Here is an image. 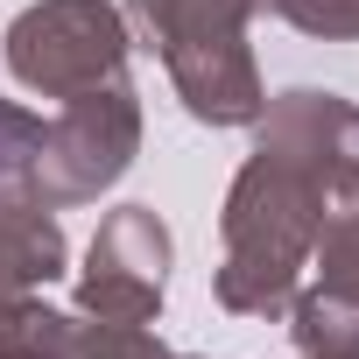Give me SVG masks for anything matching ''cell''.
Masks as SVG:
<instances>
[{
    "label": "cell",
    "instance_id": "9",
    "mask_svg": "<svg viewBox=\"0 0 359 359\" xmlns=\"http://www.w3.org/2000/svg\"><path fill=\"white\" fill-rule=\"evenodd\" d=\"M289 359H359V310L324 296V289H296V303H289Z\"/></svg>",
    "mask_w": 359,
    "mask_h": 359
},
{
    "label": "cell",
    "instance_id": "1",
    "mask_svg": "<svg viewBox=\"0 0 359 359\" xmlns=\"http://www.w3.org/2000/svg\"><path fill=\"white\" fill-rule=\"evenodd\" d=\"M324 219H338V198L324 184V169L303 148L254 127V155L240 162L233 191H226V212H219V247L226 254L212 268V296L233 317H289Z\"/></svg>",
    "mask_w": 359,
    "mask_h": 359
},
{
    "label": "cell",
    "instance_id": "3",
    "mask_svg": "<svg viewBox=\"0 0 359 359\" xmlns=\"http://www.w3.org/2000/svg\"><path fill=\"white\" fill-rule=\"evenodd\" d=\"M8 50V71L43 92V99H78L99 85L127 78V15L113 0H36V8L15 15V29L0 36Z\"/></svg>",
    "mask_w": 359,
    "mask_h": 359
},
{
    "label": "cell",
    "instance_id": "10",
    "mask_svg": "<svg viewBox=\"0 0 359 359\" xmlns=\"http://www.w3.org/2000/svg\"><path fill=\"white\" fill-rule=\"evenodd\" d=\"M310 268H317V289L324 296H338V303L359 310V212L324 219V233L310 247Z\"/></svg>",
    "mask_w": 359,
    "mask_h": 359
},
{
    "label": "cell",
    "instance_id": "4",
    "mask_svg": "<svg viewBox=\"0 0 359 359\" xmlns=\"http://www.w3.org/2000/svg\"><path fill=\"white\" fill-rule=\"evenodd\" d=\"M134 155H141V92L127 78L120 85H99V92H78V99H64V113L43 134L36 198L50 212L99 205L120 176L134 169Z\"/></svg>",
    "mask_w": 359,
    "mask_h": 359
},
{
    "label": "cell",
    "instance_id": "8",
    "mask_svg": "<svg viewBox=\"0 0 359 359\" xmlns=\"http://www.w3.org/2000/svg\"><path fill=\"white\" fill-rule=\"evenodd\" d=\"M0 359H92L85 310L64 317L43 296H0Z\"/></svg>",
    "mask_w": 359,
    "mask_h": 359
},
{
    "label": "cell",
    "instance_id": "7",
    "mask_svg": "<svg viewBox=\"0 0 359 359\" xmlns=\"http://www.w3.org/2000/svg\"><path fill=\"white\" fill-rule=\"evenodd\" d=\"M71 268V240L36 191H0V296H36Z\"/></svg>",
    "mask_w": 359,
    "mask_h": 359
},
{
    "label": "cell",
    "instance_id": "13",
    "mask_svg": "<svg viewBox=\"0 0 359 359\" xmlns=\"http://www.w3.org/2000/svg\"><path fill=\"white\" fill-rule=\"evenodd\" d=\"M85 352L92 359H191V352H169L162 338H148V324H106V317H85Z\"/></svg>",
    "mask_w": 359,
    "mask_h": 359
},
{
    "label": "cell",
    "instance_id": "12",
    "mask_svg": "<svg viewBox=\"0 0 359 359\" xmlns=\"http://www.w3.org/2000/svg\"><path fill=\"white\" fill-rule=\"evenodd\" d=\"M275 8L296 36H317V43H359V0H261Z\"/></svg>",
    "mask_w": 359,
    "mask_h": 359
},
{
    "label": "cell",
    "instance_id": "11",
    "mask_svg": "<svg viewBox=\"0 0 359 359\" xmlns=\"http://www.w3.org/2000/svg\"><path fill=\"white\" fill-rule=\"evenodd\" d=\"M50 120L0 99V191H36V155H43Z\"/></svg>",
    "mask_w": 359,
    "mask_h": 359
},
{
    "label": "cell",
    "instance_id": "6",
    "mask_svg": "<svg viewBox=\"0 0 359 359\" xmlns=\"http://www.w3.org/2000/svg\"><path fill=\"white\" fill-rule=\"evenodd\" d=\"M254 127L275 134V141H289V148H303L324 169L338 212H359V99L317 92V85H289V92H275L261 106Z\"/></svg>",
    "mask_w": 359,
    "mask_h": 359
},
{
    "label": "cell",
    "instance_id": "5",
    "mask_svg": "<svg viewBox=\"0 0 359 359\" xmlns=\"http://www.w3.org/2000/svg\"><path fill=\"white\" fill-rule=\"evenodd\" d=\"M169 226L148 205H120L99 219L85 268H78V310L106 324H155L169 289Z\"/></svg>",
    "mask_w": 359,
    "mask_h": 359
},
{
    "label": "cell",
    "instance_id": "2",
    "mask_svg": "<svg viewBox=\"0 0 359 359\" xmlns=\"http://www.w3.org/2000/svg\"><path fill=\"white\" fill-rule=\"evenodd\" d=\"M261 0H127V36L148 43L191 120L254 127L268 106L261 64L247 50V15Z\"/></svg>",
    "mask_w": 359,
    "mask_h": 359
}]
</instances>
